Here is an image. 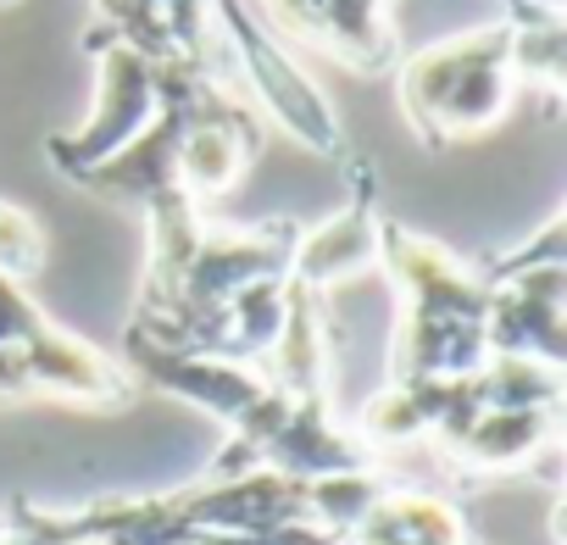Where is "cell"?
Returning a JSON list of instances; mask_svg holds the SVG:
<instances>
[{
  "label": "cell",
  "instance_id": "17",
  "mask_svg": "<svg viewBox=\"0 0 567 545\" xmlns=\"http://www.w3.org/2000/svg\"><path fill=\"white\" fill-rule=\"evenodd\" d=\"M0 7H7V0H0Z\"/></svg>",
  "mask_w": 567,
  "mask_h": 545
},
{
  "label": "cell",
  "instance_id": "14",
  "mask_svg": "<svg viewBox=\"0 0 567 545\" xmlns=\"http://www.w3.org/2000/svg\"><path fill=\"white\" fill-rule=\"evenodd\" d=\"M40 267H45V223L29 206L0 195V279L29 285Z\"/></svg>",
  "mask_w": 567,
  "mask_h": 545
},
{
  "label": "cell",
  "instance_id": "1",
  "mask_svg": "<svg viewBox=\"0 0 567 545\" xmlns=\"http://www.w3.org/2000/svg\"><path fill=\"white\" fill-rule=\"evenodd\" d=\"M379 267L401 290L384 384H451L489 362V285L473 267L395 217L379 228Z\"/></svg>",
  "mask_w": 567,
  "mask_h": 545
},
{
  "label": "cell",
  "instance_id": "10",
  "mask_svg": "<svg viewBox=\"0 0 567 545\" xmlns=\"http://www.w3.org/2000/svg\"><path fill=\"white\" fill-rule=\"evenodd\" d=\"M278 40H301L357 73H390L401 56L390 0H261Z\"/></svg>",
  "mask_w": 567,
  "mask_h": 545
},
{
  "label": "cell",
  "instance_id": "15",
  "mask_svg": "<svg viewBox=\"0 0 567 545\" xmlns=\"http://www.w3.org/2000/svg\"><path fill=\"white\" fill-rule=\"evenodd\" d=\"M534 267H567V217L561 212H550L534 239H523L517 250H506L501 261H489L478 279L495 285V279H512V272H534Z\"/></svg>",
  "mask_w": 567,
  "mask_h": 545
},
{
  "label": "cell",
  "instance_id": "4",
  "mask_svg": "<svg viewBox=\"0 0 567 545\" xmlns=\"http://www.w3.org/2000/svg\"><path fill=\"white\" fill-rule=\"evenodd\" d=\"M95 62V101H90V117L68 134H51L45 140V156L62 178H79L90 167H101L106 156H117L128 140H140V128L151 123L156 112V95H162V73L134 56L128 45H95L84 51Z\"/></svg>",
  "mask_w": 567,
  "mask_h": 545
},
{
  "label": "cell",
  "instance_id": "5",
  "mask_svg": "<svg viewBox=\"0 0 567 545\" xmlns=\"http://www.w3.org/2000/svg\"><path fill=\"white\" fill-rule=\"evenodd\" d=\"M0 395H56V401H84V407H123L134 395V379L117 357H106L101 346L45 318L23 346L0 351Z\"/></svg>",
  "mask_w": 567,
  "mask_h": 545
},
{
  "label": "cell",
  "instance_id": "2",
  "mask_svg": "<svg viewBox=\"0 0 567 545\" xmlns=\"http://www.w3.org/2000/svg\"><path fill=\"white\" fill-rule=\"evenodd\" d=\"M395 101L406 128L429 151L495 128L517 101V79L506 68V29L484 23L412 51L395 68Z\"/></svg>",
  "mask_w": 567,
  "mask_h": 545
},
{
  "label": "cell",
  "instance_id": "3",
  "mask_svg": "<svg viewBox=\"0 0 567 545\" xmlns=\"http://www.w3.org/2000/svg\"><path fill=\"white\" fill-rule=\"evenodd\" d=\"M206 23H212V40H217V73L228 84H239L250 95V106H261L312 156L346 151V128H340L329 90L284 51V40L250 12V0H206Z\"/></svg>",
  "mask_w": 567,
  "mask_h": 545
},
{
  "label": "cell",
  "instance_id": "9",
  "mask_svg": "<svg viewBox=\"0 0 567 545\" xmlns=\"http://www.w3.org/2000/svg\"><path fill=\"white\" fill-rule=\"evenodd\" d=\"M379 228H384V212H379V178H373V162H351V189L346 200L301 228L296 239V256H290V279L312 296H329L334 285L346 279H362V272L379 267Z\"/></svg>",
  "mask_w": 567,
  "mask_h": 545
},
{
  "label": "cell",
  "instance_id": "12",
  "mask_svg": "<svg viewBox=\"0 0 567 545\" xmlns=\"http://www.w3.org/2000/svg\"><path fill=\"white\" fill-rule=\"evenodd\" d=\"M473 528L456 501L434 490H384L346 534V545H467Z\"/></svg>",
  "mask_w": 567,
  "mask_h": 545
},
{
  "label": "cell",
  "instance_id": "7",
  "mask_svg": "<svg viewBox=\"0 0 567 545\" xmlns=\"http://www.w3.org/2000/svg\"><path fill=\"white\" fill-rule=\"evenodd\" d=\"M95 45H128L151 68L217 73V40L206 23V0H90L84 51H95Z\"/></svg>",
  "mask_w": 567,
  "mask_h": 545
},
{
  "label": "cell",
  "instance_id": "13",
  "mask_svg": "<svg viewBox=\"0 0 567 545\" xmlns=\"http://www.w3.org/2000/svg\"><path fill=\"white\" fill-rule=\"evenodd\" d=\"M506 29V68L517 90H545L550 101L567 84V18L556 0H501Z\"/></svg>",
  "mask_w": 567,
  "mask_h": 545
},
{
  "label": "cell",
  "instance_id": "6",
  "mask_svg": "<svg viewBox=\"0 0 567 545\" xmlns=\"http://www.w3.org/2000/svg\"><path fill=\"white\" fill-rule=\"evenodd\" d=\"M434 451L467 479L539 473L550 490L561 484V407H478L467 423L434 440Z\"/></svg>",
  "mask_w": 567,
  "mask_h": 545
},
{
  "label": "cell",
  "instance_id": "8",
  "mask_svg": "<svg viewBox=\"0 0 567 545\" xmlns=\"http://www.w3.org/2000/svg\"><path fill=\"white\" fill-rule=\"evenodd\" d=\"M261 151V117L228 90L217 84L184 123L178 151H173V189L206 212V200H223L228 189H239V178L250 173Z\"/></svg>",
  "mask_w": 567,
  "mask_h": 545
},
{
  "label": "cell",
  "instance_id": "11",
  "mask_svg": "<svg viewBox=\"0 0 567 545\" xmlns=\"http://www.w3.org/2000/svg\"><path fill=\"white\" fill-rule=\"evenodd\" d=\"M489 357L561 368L567 357V267H534L489 285Z\"/></svg>",
  "mask_w": 567,
  "mask_h": 545
},
{
  "label": "cell",
  "instance_id": "16",
  "mask_svg": "<svg viewBox=\"0 0 567 545\" xmlns=\"http://www.w3.org/2000/svg\"><path fill=\"white\" fill-rule=\"evenodd\" d=\"M40 323H45V312L34 307V296L23 285H12V279H0V351L23 346Z\"/></svg>",
  "mask_w": 567,
  "mask_h": 545
}]
</instances>
